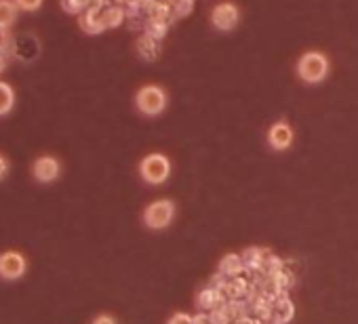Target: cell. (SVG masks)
I'll return each mask as SVG.
<instances>
[{
    "instance_id": "1",
    "label": "cell",
    "mask_w": 358,
    "mask_h": 324,
    "mask_svg": "<svg viewBox=\"0 0 358 324\" xmlns=\"http://www.w3.org/2000/svg\"><path fill=\"white\" fill-rule=\"evenodd\" d=\"M329 72V59L324 53L320 51H308L306 55L299 57L297 62V74L299 78L308 82V84H316L320 80H324Z\"/></svg>"
},
{
    "instance_id": "2",
    "label": "cell",
    "mask_w": 358,
    "mask_h": 324,
    "mask_svg": "<svg viewBox=\"0 0 358 324\" xmlns=\"http://www.w3.org/2000/svg\"><path fill=\"white\" fill-rule=\"evenodd\" d=\"M140 173L142 177L152 184V186H160L169 179V175H171V162L169 158L164 156V154H148L142 164H140Z\"/></svg>"
},
{
    "instance_id": "3",
    "label": "cell",
    "mask_w": 358,
    "mask_h": 324,
    "mask_svg": "<svg viewBox=\"0 0 358 324\" xmlns=\"http://www.w3.org/2000/svg\"><path fill=\"white\" fill-rule=\"evenodd\" d=\"M135 103L146 116H158L167 108V93L162 91L158 84H146L140 88V93L135 97Z\"/></svg>"
},
{
    "instance_id": "4",
    "label": "cell",
    "mask_w": 358,
    "mask_h": 324,
    "mask_svg": "<svg viewBox=\"0 0 358 324\" xmlns=\"http://www.w3.org/2000/svg\"><path fill=\"white\" fill-rule=\"evenodd\" d=\"M175 217V204L171 200H156L144 211V221L150 229H164Z\"/></svg>"
},
{
    "instance_id": "5",
    "label": "cell",
    "mask_w": 358,
    "mask_h": 324,
    "mask_svg": "<svg viewBox=\"0 0 358 324\" xmlns=\"http://www.w3.org/2000/svg\"><path fill=\"white\" fill-rule=\"evenodd\" d=\"M25 272V259L17 251H7L0 255V276L5 280H17Z\"/></svg>"
},
{
    "instance_id": "6",
    "label": "cell",
    "mask_w": 358,
    "mask_h": 324,
    "mask_svg": "<svg viewBox=\"0 0 358 324\" xmlns=\"http://www.w3.org/2000/svg\"><path fill=\"white\" fill-rule=\"evenodd\" d=\"M238 7L232 5V3H222L217 5L211 13V23L217 27V29H224V32H228V29H232L236 23H238Z\"/></svg>"
},
{
    "instance_id": "7",
    "label": "cell",
    "mask_w": 358,
    "mask_h": 324,
    "mask_svg": "<svg viewBox=\"0 0 358 324\" xmlns=\"http://www.w3.org/2000/svg\"><path fill=\"white\" fill-rule=\"evenodd\" d=\"M60 160L57 158H53V156H40L36 158L34 166H32V175L36 177V182L40 184H51L55 182L60 177Z\"/></svg>"
},
{
    "instance_id": "8",
    "label": "cell",
    "mask_w": 358,
    "mask_h": 324,
    "mask_svg": "<svg viewBox=\"0 0 358 324\" xmlns=\"http://www.w3.org/2000/svg\"><path fill=\"white\" fill-rule=\"evenodd\" d=\"M268 143L272 145V150H287L293 143V129L287 123L272 125V129L268 131Z\"/></svg>"
},
{
    "instance_id": "9",
    "label": "cell",
    "mask_w": 358,
    "mask_h": 324,
    "mask_svg": "<svg viewBox=\"0 0 358 324\" xmlns=\"http://www.w3.org/2000/svg\"><path fill=\"white\" fill-rule=\"evenodd\" d=\"M13 105H15V91L11 88V84L0 80V116L9 114Z\"/></svg>"
},
{
    "instance_id": "10",
    "label": "cell",
    "mask_w": 358,
    "mask_h": 324,
    "mask_svg": "<svg viewBox=\"0 0 358 324\" xmlns=\"http://www.w3.org/2000/svg\"><path fill=\"white\" fill-rule=\"evenodd\" d=\"M17 3L15 0H0V25L7 27L17 19Z\"/></svg>"
},
{
    "instance_id": "11",
    "label": "cell",
    "mask_w": 358,
    "mask_h": 324,
    "mask_svg": "<svg viewBox=\"0 0 358 324\" xmlns=\"http://www.w3.org/2000/svg\"><path fill=\"white\" fill-rule=\"evenodd\" d=\"M15 3L21 11H36V9H40L42 0H15Z\"/></svg>"
},
{
    "instance_id": "12",
    "label": "cell",
    "mask_w": 358,
    "mask_h": 324,
    "mask_svg": "<svg viewBox=\"0 0 358 324\" xmlns=\"http://www.w3.org/2000/svg\"><path fill=\"white\" fill-rule=\"evenodd\" d=\"M169 324H196V322H194V318L188 316V314H175V316L169 320Z\"/></svg>"
},
{
    "instance_id": "13",
    "label": "cell",
    "mask_w": 358,
    "mask_h": 324,
    "mask_svg": "<svg viewBox=\"0 0 358 324\" xmlns=\"http://www.w3.org/2000/svg\"><path fill=\"white\" fill-rule=\"evenodd\" d=\"M9 32H7V27H3L0 25V51H5L7 47H9Z\"/></svg>"
},
{
    "instance_id": "14",
    "label": "cell",
    "mask_w": 358,
    "mask_h": 324,
    "mask_svg": "<svg viewBox=\"0 0 358 324\" xmlns=\"http://www.w3.org/2000/svg\"><path fill=\"white\" fill-rule=\"evenodd\" d=\"M7 173H9V160L3 156V154H0V182H3L5 179V177H7Z\"/></svg>"
},
{
    "instance_id": "15",
    "label": "cell",
    "mask_w": 358,
    "mask_h": 324,
    "mask_svg": "<svg viewBox=\"0 0 358 324\" xmlns=\"http://www.w3.org/2000/svg\"><path fill=\"white\" fill-rule=\"evenodd\" d=\"M93 324H116V320L112 316H107V314H101L93 320Z\"/></svg>"
},
{
    "instance_id": "16",
    "label": "cell",
    "mask_w": 358,
    "mask_h": 324,
    "mask_svg": "<svg viewBox=\"0 0 358 324\" xmlns=\"http://www.w3.org/2000/svg\"><path fill=\"white\" fill-rule=\"evenodd\" d=\"M7 68V57L3 55V51H0V72H3Z\"/></svg>"
}]
</instances>
